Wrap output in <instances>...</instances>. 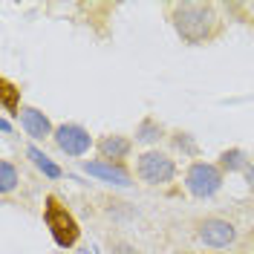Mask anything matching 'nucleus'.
Segmentation results:
<instances>
[{
  "label": "nucleus",
  "mask_w": 254,
  "mask_h": 254,
  "mask_svg": "<svg viewBox=\"0 0 254 254\" xmlns=\"http://www.w3.org/2000/svg\"><path fill=\"white\" fill-rule=\"evenodd\" d=\"M136 174L142 176V182H147V185H165L176 176V165L171 156H165L159 150H147V153L139 156Z\"/></svg>",
  "instance_id": "4"
},
{
  "label": "nucleus",
  "mask_w": 254,
  "mask_h": 254,
  "mask_svg": "<svg viewBox=\"0 0 254 254\" xmlns=\"http://www.w3.org/2000/svg\"><path fill=\"white\" fill-rule=\"evenodd\" d=\"M130 139L125 136H104L101 142H98V153L104 156V162H116L119 165V159H125L130 153Z\"/></svg>",
  "instance_id": "9"
},
{
  "label": "nucleus",
  "mask_w": 254,
  "mask_h": 254,
  "mask_svg": "<svg viewBox=\"0 0 254 254\" xmlns=\"http://www.w3.org/2000/svg\"><path fill=\"white\" fill-rule=\"evenodd\" d=\"M246 168H249L246 153L237 150V147H234V150H225L220 156V171H228V174H231V171H246Z\"/></svg>",
  "instance_id": "11"
},
{
  "label": "nucleus",
  "mask_w": 254,
  "mask_h": 254,
  "mask_svg": "<svg viewBox=\"0 0 254 254\" xmlns=\"http://www.w3.org/2000/svg\"><path fill=\"white\" fill-rule=\"evenodd\" d=\"M243 174H246V185H249V190L254 193V162L246 168V171H243Z\"/></svg>",
  "instance_id": "15"
},
{
  "label": "nucleus",
  "mask_w": 254,
  "mask_h": 254,
  "mask_svg": "<svg viewBox=\"0 0 254 254\" xmlns=\"http://www.w3.org/2000/svg\"><path fill=\"white\" fill-rule=\"evenodd\" d=\"M0 107L6 113H15V116H20V90H17L15 84L9 78H0Z\"/></svg>",
  "instance_id": "10"
},
{
  "label": "nucleus",
  "mask_w": 254,
  "mask_h": 254,
  "mask_svg": "<svg viewBox=\"0 0 254 254\" xmlns=\"http://www.w3.org/2000/svg\"><path fill=\"white\" fill-rule=\"evenodd\" d=\"M199 240L211 246V249H225V246H231L234 240H237V228L231 225L228 220H217V217H211L199 225Z\"/></svg>",
  "instance_id": "6"
},
{
  "label": "nucleus",
  "mask_w": 254,
  "mask_h": 254,
  "mask_svg": "<svg viewBox=\"0 0 254 254\" xmlns=\"http://www.w3.org/2000/svg\"><path fill=\"white\" fill-rule=\"evenodd\" d=\"M84 171L90 176H95V179H101V182H110V185H122V188L130 185V174H127L122 165H116V162H104V159L84 162Z\"/></svg>",
  "instance_id": "7"
},
{
  "label": "nucleus",
  "mask_w": 254,
  "mask_h": 254,
  "mask_svg": "<svg viewBox=\"0 0 254 254\" xmlns=\"http://www.w3.org/2000/svg\"><path fill=\"white\" fill-rule=\"evenodd\" d=\"M17 119H20L23 130L29 133L32 139H47V136H52V122L38 107H23Z\"/></svg>",
  "instance_id": "8"
},
{
  "label": "nucleus",
  "mask_w": 254,
  "mask_h": 254,
  "mask_svg": "<svg viewBox=\"0 0 254 254\" xmlns=\"http://www.w3.org/2000/svg\"><path fill=\"white\" fill-rule=\"evenodd\" d=\"M81 254H90V249H84V252H81Z\"/></svg>",
  "instance_id": "17"
},
{
  "label": "nucleus",
  "mask_w": 254,
  "mask_h": 254,
  "mask_svg": "<svg viewBox=\"0 0 254 254\" xmlns=\"http://www.w3.org/2000/svg\"><path fill=\"white\" fill-rule=\"evenodd\" d=\"M159 136H162V127L153 122V119H144L142 125H139V130H136V139L144 144H150V142H156Z\"/></svg>",
  "instance_id": "14"
},
{
  "label": "nucleus",
  "mask_w": 254,
  "mask_h": 254,
  "mask_svg": "<svg viewBox=\"0 0 254 254\" xmlns=\"http://www.w3.org/2000/svg\"><path fill=\"white\" fill-rule=\"evenodd\" d=\"M29 159L35 162V168H38V171H44L49 179H58V176H61V168H58L55 162H49V156H44L38 147H29Z\"/></svg>",
  "instance_id": "12"
},
{
  "label": "nucleus",
  "mask_w": 254,
  "mask_h": 254,
  "mask_svg": "<svg viewBox=\"0 0 254 254\" xmlns=\"http://www.w3.org/2000/svg\"><path fill=\"white\" fill-rule=\"evenodd\" d=\"M55 144L61 147L66 156H84L90 150L93 139H90V133L81 125H61L55 130Z\"/></svg>",
  "instance_id": "5"
},
{
  "label": "nucleus",
  "mask_w": 254,
  "mask_h": 254,
  "mask_svg": "<svg viewBox=\"0 0 254 254\" xmlns=\"http://www.w3.org/2000/svg\"><path fill=\"white\" fill-rule=\"evenodd\" d=\"M113 254H136V252H133L130 246H125V243H119V246L113 249Z\"/></svg>",
  "instance_id": "16"
},
{
  "label": "nucleus",
  "mask_w": 254,
  "mask_h": 254,
  "mask_svg": "<svg viewBox=\"0 0 254 254\" xmlns=\"http://www.w3.org/2000/svg\"><path fill=\"white\" fill-rule=\"evenodd\" d=\"M185 188L196 196V199H208L222 188V171L220 165L211 162H193L185 174Z\"/></svg>",
  "instance_id": "3"
},
{
  "label": "nucleus",
  "mask_w": 254,
  "mask_h": 254,
  "mask_svg": "<svg viewBox=\"0 0 254 254\" xmlns=\"http://www.w3.org/2000/svg\"><path fill=\"white\" fill-rule=\"evenodd\" d=\"M15 185H17V171H15V165H12L9 159H3V162H0V188H3V193H9Z\"/></svg>",
  "instance_id": "13"
},
{
  "label": "nucleus",
  "mask_w": 254,
  "mask_h": 254,
  "mask_svg": "<svg viewBox=\"0 0 254 254\" xmlns=\"http://www.w3.org/2000/svg\"><path fill=\"white\" fill-rule=\"evenodd\" d=\"M217 26H220V17L211 3H176L174 6V29L190 47L211 41L217 35Z\"/></svg>",
  "instance_id": "1"
},
{
  "label": "nucleus",
  "mask_w": 254,
  "mask_h": 254,
  "mask_svg": "<svg viewBox=\"0 0 254 254\" xmlns=\"http://www.w3.org/2000/svg\"><path fill=\"white\" fill-rule=\"evenodd\" d=\"M44 222H47L52 240H55L61 249H72V246L78 243V234H81L78 222H75V217L61 205L58 196H47V205H44Z\"/></svg>",
  "instance_id": "2"
}]
</instances>
